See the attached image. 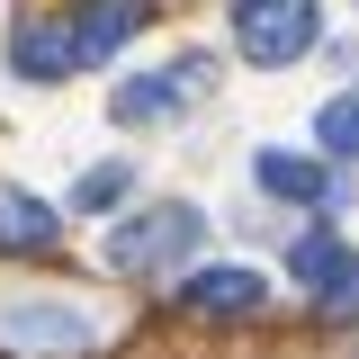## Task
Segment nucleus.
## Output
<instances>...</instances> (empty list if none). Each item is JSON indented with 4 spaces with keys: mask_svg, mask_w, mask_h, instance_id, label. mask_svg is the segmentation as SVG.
I'll list each match as a JSON object with an SVG mask.
<instances>
[{
    "mask_svg": "<svg viewBox=\"0 0 359 359\" xmlns=\"http://www.w3.org/2000/svg\"><path fill=\"white\" fill-rule=\"evenodd\" d=\"M99 341V314L72 306V297H45V287H9L0 297V351H27V359H72Z\"/></svg>",
    "mask_w": 359,
    "mask_h": 359,
    "instance_id": "nucleus-1",
    "label": "nucleus"
},
{
    "mask_svg": "<svg viewBox=\"0 0 359 359\" xmlns=\"http://www.w3.org/2000/svg\"><path fill=\"white\" fill-rule=\"evenodd\" d=\"M314 36H323V0H233V45L261 72H287Z\"/></svg>",
    "mask_w": 359,
    "mask_h": 359,
    "instance_id": "nucleus-2",
    "label": "nucleus"
},
{
    "mask_svg": "<svg viewBox=\"0 0 359 359\" xmlns=\"http://www.w3.org/2000/svg\"><path fill=\"white\" fill-rule=\"evenodd\" d=\"M126 180H135L126 162H108V171H90L81 189H72V207H81V216H99V207H117V198H126Z\"/></svg>",
    "mask_w": 359,
    "mask_h": 359,
    "instance_id": "nucleus-12",
    "label": "nucleus"
},
{
    "mask_svg": "<svg viewBox=\"0 0 359 359\" xmlns=\"http://www.w3.org/2000/svg\"><path fill=\"white\" fill-rule=\"evenodd\" d=\"M252 180H261L269 198H287V207H332V198H341V180L323 171V162H306V153H278V144L252 162Z\"/></svg>",
    "mask_w": 359,
    "mask_h": 359,
    "instance_id": "nucleus-8",
    "label": "nucleus"
},
{
    "mask_svg": "<svg viewBox=\"0 0 359 359\" xmlns=\"http://www.w3.org/2000/svg\"><path fill=\"white\" fill-rule=\"evenodd\" d=\"M314 135H323V153H341V162H359V90H341V99H323V117H314Z\"/></svg>",
    "mask_w": 359,
    "mask_h": 359,
    "instance_id": "nucleus-11",
    "label": "nucleus"
},
{
    "mask_svg": "<svg viewBox=\"0 0 359 359\" xmlns=\"http://www.w3.org/2000/svg\"><path fill=\"white\" fill-rule=\"evenodd\" d=\"M207 243V216L198 207H135L117 233H108V261L117 269H171V261H189Z\"/></svg>",
    "mask_w": 359,
    "mask_h": 359,
    "instance_id": "nucleus-3",
    "label": "nucleus"
},
{
    "mask_svg": "<svg viewBox=\"0 0 359 359\" xmlns=\"http://www.w3.org/2000/svg\"><path fill=\"white\" fill-rule=\"evenodd\" d=\"M54 233H63V216L36 189H0V252H45Z\"/></svg>",
    "mask_w": 359,
    "mask_h": 359,
    "instance_id": "nucleus-9",
    "label": "nucleus"
},
{
    "mask_svg": "<svg viewBox=\"0 0 359 359\" xmlns=\"http://www.w3.org/2000/svg\"><path fill=\"white\" fill-rule=\"evenodd\" d=\"M287 278H297V287H323V297H351L359 287V252L341 233H297V243H287Z\"/></svg>",
    "mask_w": 359,
    "mask_h": 359,
    "instance_id": "nucleus-7",
    "label": "nucleus"
},
{
    "mask_svg": "<svg viewBox=\"0 0 359 359\" xmlns=\"http://www.w3.org/2000/svg\"><path fill=\"white\" fill-rule=\"evenodd\" d=\"M180 306H189V314H216V323H243V314L269 306V278H261V269H243V261L189 269V278H180Z\"/></svg>",
    "mask_w": 359,
    "mask_h": 359,
    "instance_id": "nucleus-4",
    "label": "nucleus"
},
{
    "mask_svg": "<svg viewBox=\"0 0 359 359\" xmlns=\"http://www.w3.org/2000/svg\"><path fill=\"white\" fill-rule=\"evenodd\" d=\"M9 63H18L27 81H63V36H54V27H18V36H9Z\"/></svg>",
    "mask_w": 359,
    "mask_h": 359,
    "instance_id": "nucleus-10",
    "label": "nucleus"
},
{
    "mask_svg": "<svg viewBox=\"0 0 359 359\" xmlns=\"http://www.w3.org/2000/svg\"><path fill=\"white\" fill-rule=\"evenodd\" d=\"M135 18H144V0H90L81 18L63 27V72H90V63H108V54L135 36Z\"/></svg>",
    "mask_w": 359,
    "mask_h": 359,
    "instance_id": "nucleus-6",
    "label": "nucleus"
},
{
    "mask_svg": "<svg viewBox=\"0 0 359 359\" xmlns=\"http://www.w3.org/2000/svg\"><path fill=\"white\" fill-rule=\"evenodd\" d=\"M207 90V54H180L171 72H153V81H126L108 108H117V126H153V117H171V108H189Z\"/></svg>",
    "mask_w": 359,
    "mask_h": 359,
    "instance_id": "nucleus-5",
    "label": "nucleus"
}]
</instances>
